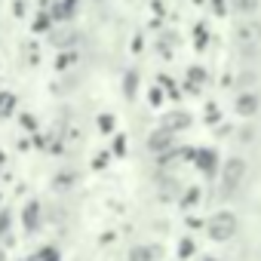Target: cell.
Instances as JSON below:
<instances>
[{"mask_svg": "<svg viewBox=\"0 0 261 261\" xmlns=\"http://www.w3.org/2000/svg\"><path fill=\"white\" fill-rule=\"evenodd\" d=\"M206 230H209V237H212L215 243H224V240H230V237L237 233V215H233V212H215V215L209 218Z\"/></svg>", "mask_w": 261, "mask_h": 261, "instance_id": "1", "label": "cell"}, {"mask_svg": "<svg viewBox=\"0 0 261 261\" xmlns=\"http://www.w3.org/2000/svg\"><path fill=\"white\" fill-rule=\"evenodd\" d=\"M243 178H246V163H243L240 157L227 160V163H224V172H221V197H230V194L243 185Z\"/></svg>", "mask_w": 261, "mask_h": 261, "instance_id": "2", "label": "cell"}, {"mask_svg": "<svg viewBox=\"0 0 261 261\" xmlns=\"http://www.w3.org/2000/svg\"><path fill=\"white\" fill-rule=\"evenodd\" d=\"M237 40H240L243 46H255V43H261V22H255V19H243V22L237 25Z\"/></svg>", "mask_w": 261, "mask_h": 261, "instance_id": "3", "label": "cell"}, {"mask_svg": "<svg viewBox=\"0 0 261 261\" xmlns=\"http://www.w3.org/2000/svg\"><path fill=\"white\" fill-rule=\"evenodd\" d=\"M148 148L154 151V154H163V151H169L172 148V129H160V133H154L151 139H148Z\"/></svg>", "mask_w": 261, "mask_h": 261, "instance_id": "4", "label": "cell"}, {"mask_svg": "<svg viewBox=\"0 0 261 261\" xmlns=\"http://www.w3.org/2000/svg\"><path fill=\"white\" fill-rule=\"evenodd\" d=\"M258 111V95L255 92H243L240 98H237V114L240 117H252Z\"/></svg>", "mask_w": 261, "mask_h": 261, "instance_id": "5", "label": "cell"}, {"mask_svg": "<svg viewBox=\"0 0 261 261\" xmlns=\"http://www.w3.org/2000/svg\"><path fill=\"white\" fill-rule=\"evenodd\" d=\"M188 123H191V117H188L185 111H178V114H169V117L163 120V126H166V129H172V133H175V129H185Z\"/></svg>", "mask_w": 261, "mask_h": 261, "instance_id": "6", "label": "cell"}, {"mask_svg": "<svg viewBox=\"0 0 261 261\" xmlns=\"http://www.w3.org/2000/svg\"><path fill=\"white\" fill-rule=\"evenodd\" d=\"M129 261H154V252L148 246H136L133 252H129Z\"/></svg>", "mask_w": 261, "mask_h": 261, "instance_id": "7", "label": "cell"}, {"mask_svg": "<svg viewBox=\"0 0 261 261\" xmlns=\"http://www.w3.org/2000/svg\"><path fill=\"white\" fill-rule=\"evenodd\" d=\"M233 7H237L240 16H252L258 10V0H233Z\"/></svg>", "mask_w": 261, "mask_h": 261, "instance_id": "8", "label": "cell"}, {"mask_svg": "<svg viewBox=\"0 0 261 261\" xmlns=\"http://www.w3.org/2000/svg\"><path fill=\"white\" fill-rule=\"evenodd\" d=\"M197 166H203L206 172H212V169H215V154H212V151H200V154H197Z\"/></svg>", "mask_w": 261, "mask_h": 261, "instance_id": "9", "label": "cell"}, {"mask_svg": "<svg viewBox=\"0 0 261 261\" xmlns=\"http://www.w3.org/2000/svg\"><path fill=\"white\" fill-rule=\"evenodd\" d=\"M25 227H28V230L37 227V203H28V206H25Z\"/></svg>", "mask_w": 261, "mask_h": 261, "instance_id": "10", "label": "cell"}, {"mask_svg": "<svg viewBox=\"0 0 261 261\" xmlns=\"http://www.w3.org/2000/svg\"><path fill=\"white\" fill-rule=\"evenodd\" d=\"M191 252H194V243H191V240H181V249H178V255H181V258H188Z\"/></svg>", "mask_w": 261, "mask_h": 261, "instance_id": "11", "label": "cell"}, {"mask_svg": "<svg viewBox=\"0 0 261 261\" xmlns=\"http://www.w3.org/2000/svg\"><path fill=\"white\" fill-rule=\"evenodd\" d=\"M197 197H200L197 191H188V197H185V206H191V203H197Z\"/></svg>", "mask_w": 261, "mask_h": 261, "instance_id": "12", "label": "cell"}, {"mask_svg": "<svg viewBox=\"0 0 261 261\" xmlns=\"http://www.w3.org/2000/svg\"><path fill=\"white\" fill-rule=\"evenodd\" d=\"M46 261H59V258H56V252H46Z\"/></svg>", "mask_w": 261, "mask_h": 261, "instance_id": "13", "label": "cell"}, {"mask_svg": "<svg viewBox=\"0 0 261 261\" xmlns=\"http://www.w3.org/2000/svg\"><path fill=\"white\" fill-rule=\"evenodd\" d=\"M203 261H218V258H203Z\"/></svg>", "mask_w": 261, "mask_h": 261, "instance_id": "14", "label": "cell"}, {"mask_svg": "<svg viewBox=\"0 0 261 261\" xmlns=\"http://www.w3.org/2000/svg\"><path fill=\"white\" fill-rule=\"evenodd\" d=\"M0 261H4V255H0Z\"/></svg>", "mask_w": 261, "mask_h": 261, "instance_id": "15", "label": "cell"}]
</instances>
